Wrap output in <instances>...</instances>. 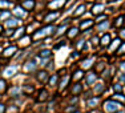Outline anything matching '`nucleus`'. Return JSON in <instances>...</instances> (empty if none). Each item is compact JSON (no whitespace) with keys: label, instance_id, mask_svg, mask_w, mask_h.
Masks as SVG:
<instances>
[{"label":"nucleus","instance_id":"obj_1","mask_svg":"<svg viewBox=\"0 0 125 113\" xmlns=\"http://www.w3.org/2000/svg\"><path fill=\"white\" fill-rule=\"evenodd\" d=\"M55 31H56V27L55 25H47V27H44V28H41V29H37V31L33 33L32 39H33V40L44 39V37H47V36H51V35H52Z\"/></svg>","mask_w":125,"mask_h":113},{"label":"nucleus","instance_id":"obj_2","mask_svg":"<svg viewBox=\"0 0 125 113\" xmlns=\"http://www.w3.org/2000/svg\"><path fill=\"white\" fill-rule=\"evenodd\" d=\"M120 104L116 100H106L104 103V112L105 113H116L120 111Z\"/></svg>","mask_w":125,"mask_h":113},{"label":"nucleus","instance_id":"obj_3","mask_svg":"<svg viewBox=\"0 0 125 113\" xmlns=\"http://www.w3.org/2000/svg\"><path fill=\"white\" fill-rule=\"evenodd\" d=\"M65 5V0H51L48 3L49 10H60Z\"/></svg>","mask_w":125,"mask_h":113},{"label":"nucleus","instance_id":"obj_4","mask_svg":"<svg viewBox=\"0 0 125 113\" xmlns=\"http://www.w3.org/2000/svg\"><path fill=\"white\" fill-rule=\"evenodd\" d=\"M104 10H105V5H104L103 3H96V4L92 7V13L99 16V15H101L104 12Z\"/></svg>","mask_w":125,"mask_h":113},{"label":"nucleus","instance_id":"obj_5","mask_svg":"<svg viewBox=\"0 0 125 113\" xmlns=\"http://www.w3.org/2000/svg\"><path fill=\"white\" fill-rule=\"evenodd\" d=\"M16 51H17L16 45H11V47H8V48H5L4 51H3V56H4V57H11V56L15 55Z\"/></svg>","mask_w":125,"mask_h":113},{"label":"nucleus","instance_id":"obj_6","mask_svg":"<svg viewBox=\"0 0 125 113\" xmlns=\"http://www.w3.org/2000/svg\"><path fill=\"white\" fill-rule=\"evenodd\" d=\"M16 72H17V67L16 65H11V67H7L4 69V76L5 77H12Z\"/></svg>","mask_w":125,"mask_h":113},{"label":"nucleus","instance_id":"obj_7","mask_svg":"<svg viewBox=\"0 0 125 113\" xmlns=\"http://www.w3.org/2000/svg\"><path fill=\"white\" fill-rule=\"evenodd\" d=\"M31 40H32V37H29V36L20 37L19 39V45L21 47V48H25L27 45H29V44H31Z\"/></svg>","mask_w":125,"mask_h":113},{"label":"nucleus","instance_id":"obj_8","mask_svg":"<svg viewBox=\"0 0 125 113\" xmlns=\"http://www.w3.org/2000/svg\"><path fill=\"white\" fill-rule=\"evenodd\" d=\"M59 16H60V13H59V12H49L45 17H44V21H45V23H51V21H53V20H56Z\"/></svg>","mask_w":125,"mask_h":113},{"label":"nucleus","instance_id":"obj_9","mask_svg":"<svg viewBox=\"0 0 125 113\" xmlns=\"http://www.w3.org/2000/svg\"><path fill=\"white\" fill-rule=\"evenodd\" d=\"M67 36L69 39H75L79 36V28H76V27H71L69 29H68L67 32Z\"/></svg>","mask_w":125,"mask_h":113},{"label":"nucleus","instance_id":"obj_10","mask_svg":"<svg viewBox=\"0 0 125 113\" xmlns=\"http://www.w3.org/2000/svg\"><path fill=\"white\" fill-rule=\"evenodd\" d=\"M120 45H121V40L120 39H116V40L111 41V44H109V51H111V52H115L116 49L120 48Z\"/></svg>","mask_w":125,"mask_h":113},{"label":"nucleus","instance_id":"obj_11","mask_svg":"<svg viewBox=\"0 0 125 113\" xmlns=\"http://www.w3.org/2000/svg\"><path fill=\"white\" fill-rule=\"evenodd\" d=\"M13 15L16 17H24L25 16V11L23 7H19V5H16V7L13 8Z\"/></svg>","mask_w":125,"mask_h":113},{"label":"nucleus","instance_id":"obj_12","mask_svg":"<svg viewBox=\"0 0 125 113\" xmlns=\"http://www.w3.org/2000/svg\"><path fill=\"white\" fill-rule=\"evenodd\" d=\"M23 8L32 11L35 8V0H23Z\"/></svg>","mask_w":125,"mask_h":113},{"label":"nucleus","instance_id":"obj_13","mask_svg":"<svg viewBox=\"0 0 125 113\" xmlns=\"http://www.w3.org/2000/svg\"><path fill=\"white\" fill-rule=\"evenodd\" d=\"M96 80H97V76H96V73H93V72H89L88 75H87V84H88V85H93L94 82H96Z\"/></svg>","mask_w":125,"mask_h":113},{"label":"nucleus","instance_id":"obj_14","mask_svg":"<svg viewBox=\"0 0 125 113\" xmlns=\"http://www.w3.org/2000/svg\"><path fill=\"white\" fill-rule=\"evenodd\" d=\"M100 44L103 47H109V44H111V35L109 33H105L103 37H101L100 40Z\"/></svg>","mask_w":125,"mask_h":113},{"label":"nucleus","instance_id":"obj_15","mask_svg":"<svg viewBox=\"0 0 125 113\" xmlns=\"http://www.w3.org/2000/svg\"><path fill=\"white\" fill-rule=\"evenodd\" d=\"M36 69V63L35 61H28L24 65V72H33Z\"/></svg>","mask_w":125,"mask_h":113},{"label":"nucleus","instance_id":"obj_16","mask_svg":"<svg viewBox=\"0 0 125 113\" xmlns=\"http://www.w3.org/2000/svg\"><path fill=\"white\" fill-rule=\"evenodd\" d=\"M85 10H87V8H85V5H84V4H80L79 7L76 8V11L73 12V17H79V16H81V15L85 12Z\"/></svg>","mask_w":125,"mask_h":113},{"label":"nucleus","instance_id":"obj_17","mask_svg":"<svg viewBox=\"0 0 125 113\" xmlns=\"http://www.w3.org/2000/svg\"><path fill=\"white\" fill-rule=\"evenodd\" d=\"M93 24H94V21H93V20H91V19L84 20V21L80 23V29H87V28H91V27L93 25Z\"/></svg>","mask_w":125,"mask_h":113},{"label":"nucleus","instance_id":"obj_18","mask_svg":"<svg viewBox=\"0 0 125 113\" xmlns=\"http://www.w3.org/2000/svg\"><path fill=\"white\" fill-rule=\"evenodd\" d=\"M93 63H94V57H89V59H87V60L83 61L81 68H83V69H88V68L92 67V64H93Z\"/></svg>","mask_w":125,"mask_h":113},{"label":"nucleus","instance_id":"obj_19","mask_svg":"<svg viewBox=\"0 0 125 113\" xmlns=\"http://www.w3.org/2000/svg\"><path fill=\"white\" fill-rule=\"evenodd\" d=\"M5 25H7L8 28H15V27L19 25V20L17 19H8L7 21H5Z\"/></svg>","mask_w":125,"mask_h":113},{"label":"nucleus","instance_id":"obj_20","mask_svg":"<svg viewBox=\"0 0 125 113\" xmlns=\"http://www.w3.org/2000/svg\"><path fill=\"white\" fill-rule=\"evenodd\" d=\"M20 93H21V89H20V87H13V88L10 89V96H12V97L19 96Z\"/></svg>","mask_w":125,"mask_h":113},{"label":"nucleus","instance_id":"obj_21","mask_svg":"<svg viewBox=\"0 0 125 113\" xmlns=\"http://www.w3.org/2000/svg\"><path fill=\"white\" fill-rule=\"evenodd\" d=\"M81 91H83V85L80 82H77V84H75L72 87V94H79L81 93Z\"/></svg>","mask_w":125,"mask_h":113},{"label":"nucleus","instance_id":"obj_22","mask_svg":"<svg viewBox=\"0 0 125 113\" xmlns=\"http://www.w3.org/2000/svg\"><path fill=\"white\" fill-rule=\"evenodd\" d=\"M68 82H69V76H64V79L61 80L60 85H59V89H60V91L65 89V88H67V85H68Z\"/></svg>","mask_w":125,"mask_h":113},{"label":"nucleus","instance_id":"obj_23","mask_svg":"<svg viewBox=\"0 0 125 113\" xmlns=\"http://www.w3.org/2000/svg\"><path fill=\"white\" fill-rule=\"evenodd\" d=\"M124 20H125V17L123 16V15H120V16H118L117 19L115 20V27H116V28H120V27H123Z\"/></svg>","mask_w":125,"mask_h":113},{"label":"nucleus","instance_id":"obj_24","mask_svg":"<svg viewBox=\"0 0 125 113\" xmlns=\"http://www.w3.org/2000/svg\"><path fill=\"white\" fill-rule=\"evenodd\" d=\"M37 80L39 81H41V82H45L47 80H48V75H47V72H39L37 73Z\"/></svg>","mask_w":125,"mask_h":113},{"label":"nucleus","instance_id":"obj_25","mask_svg":"<svg viewBox=\"0 0 125 113\" xmlns=\"http://www.w3.org/2000/svg\"><path fill=\"white\" fill-rule=\"evenodd\" d=\"M83 75H84L83 69H77L76 72L73 73V81H79L80 79H83Z\"/></svg>","mask_w":125,"mask_h":113},{"label":"nucleus","instance_id":"obj_26","mask_svg":"<svg viewBox=\"0 0 125 113\" xmlns=\"http://www.w3.org/2000/svg\"><path fill=\"white\" fill-rule=\"evenodd\" d=\"M47 99H48V92H47V89L40 91V94H39V101H45Z\"/></svg>","mask_w":125,"mask_h":113},{"label":"nucleus","instance_id":"obj_27","mask_svg":"<svg viewBox=\"0 0 125 113\" xmlns=\"http://www.w3.org/2000/svg\"><path fill=\"white\" fill-rule=\"evenodd\" d=\"M97 104H99V97H96V99H94V97H92V99L88 100V106H89V108H94Z\"/></svg>","mask_w":125,"mask_h":113},{"label":"nucleus","instance_id":"obj_28","mask_svg":"<svg viewBox=\"0 0 125 113\" xmlns=\"http://www.w3.org/2000/svg\"><path fill=\"white\" fill-rule=\"evenodd\" d=\"M51 53H52V52H51V51L49 49H41L40 51V52H39V56H40V57H49V56H51Z\"/></svg>","mask_w":125,"mask_h":113},{"label":"nucleus","instance_id":"obj_29","mask_svg":"<svg viewBox=\"0 0 125 113\" xmlns=\"http://www.w3.org/2000/svg\"><path fill=\"white\" fill-rule=\"evenodd\" d=\"M24 31H25V29L23 28V27H21V28H19V29L16 31V33H12V37H15V39L23 37V35H24Z\"/></svg>","mask_w":125,"mask_h":113},{"label":"nucleus","instance_id":"obj_30","mask_svg":"<svg viewBox=\"0 0 125 113\" xmlns=\"http://www.w3.org/2000/svg\"><path fill=\"white\" fill-rule=\"evenodd\" d=\"M109 28V21H103L101 23V24H99V27H97V29H99V31H106V29Z\"/></svg>","mask_w":125,"mask_h":113},{"label":"nucleus","instance_id":"obj_31","mask_svg":"<svg viewBox=\"0 0 125 113\" xmlns=\"http://www.w3.org/2000/svg\"><path fill=\"white\" fill-rule=\"evenodd\" d=\"M11 1H8V0H0V8H3V10H7V8L11 7Z\"/></svg>","mask_w":125,"mask_h":113},{"label":"nucleus","instance_id":"obj_32","mask_svg":"<svg viewBox=\"0 0 125 113\" xmlns=\"http://www.w3.org/2000/svg\"><path fill=\"white\" fill-rule=\"evenodd\" d=\"M57 80H59L57 75H52L49 77V85H51V87H55V85L57 84Z\"/></svg>","mask_w":125,"mask_h":113},{"label":"nucleus","instance_id":"obj_33","mask_svg":"<svg viewBox=\"0 0 125 113\" xmlns=\"http://www.w3.org/2000/svg\"><path fill=\"white\" fill-rule=\"evenodd\" d=\"M10 16H11V12H10V11H4V12L0 15V21H4L5 19H10Z\"/></svg>","mask_w":125,"mask_h":113},{"label":"nucleus","instance_id":"obj_34","mask_svg":"<svg viewBox=\"0 0 125 113\" xmlns=\"http://www.w3.org/2000/svg\"><path fill=\"white\" fill-rule=\"evenodd\" d=\"M113 97H115V100H118V101H121V103H125V97L121 93H116Z\"/></svg>","mask_w":125,"mask_h":113},{"label":"nucleus","instance_id":"obj_35","mask_svg":"<svg viewBox=\"0 0 125 113\" xmlns=\"http://www.w3.org/2000/svg\"><path fill=\"white\" fill-rule=\"evenodd\" d=\"M5 88H7V82H5V80H0V93L4 92Z\"/></svg>","mask_w":125,"mask_h":113},{"label":"nucleus","instance_id":"obj_36","mask_svg":"<svg viewBox=\"0 0 125 113\" xmlns=\"http://www.w3.org/2000/svg\"><path fill=\"white\" fill-rule=\"evenodd\" d=\"M113 89H115L117 93H121V92H123V87H121L120 84H115L113 85Z\"/></svg>","mask_w":125,"mask_h":113},{"label":"nucleus","instance_id":"obj_37","mask_svg":"<svg viewBox=\"0 0 125 113\" xmlns=\"http://www.w3.org/2000/svg\"><path fill=\"white\" fill-rule=\"evenodd\" d=\"M125 53V43H123L120 45V49H118V55H124Z\"/></svg>","mask_w":125,"mask_h":113},{"label":"nucleus","instance_id":"obj_38","mask_svg":"<svg viewBox=\"0 0 125 113\" xmlns=\"http://www.w3.org/2000/svg\"><path fill=\"white\" fill-rule=\"evenodd\" d=\"M24 92L25 93H32L33 92V87H28L27 85V87H24Z\"/></svg>","mask_w":125,"mask_h":113},{"label":"nucleus","instance_id":"obj_39","mask_svg":"<svg viewBox=\"0 0 125 113\" xmlns=\"http://www.w3.org/2000/svg\"><path fill=\"white\" fill-rule=\"evenodd\" d=\"M64 45H65V41H64V40H62V41H59V44H56V45H55V49H59L60 47H64Z\"/></svg>","mask_w":125,"mask_h":113},{"label":"nucleus","instance_id":"obj_40","mask_svg":"<svg viewBox=\"0 0 125 113\" xmlns=\"http://www.w3.org/2000/svg\"><path fill=\"white\" fill-rule=\"evenodd\" d=\"M101 20H106V16H105V15H99V17H97L96 21H97V23H101Z\"/></svg>","mask_w":125,"mask_h":113},{"label":"nucleus","instance_id":"obj_41","mask_svg":"<svg viewBox=\"0 0 125 113\" xmlns=\"http://www.w3.org/2000/svg\"><path fill=\"white\" fill-rule=\"evenodd\" d=\"M91 41H92V44H93V45H97V44L100 43V41H99V39H97L96 36H94V37H92V40H91Z\"/></svg>","mask_w":125,"mask_h":113},{"label":"nucleus","instance_id":"obj_42","mask_svg":"<svg viewBox=\"0 0 125 113\" xmlns=\"http://www.w3.org/2000/svg\"><path fill=\"white\" fill-rule=\"evenodd\" d=\"M8 113H16L17 112V108H8Z\"/></svg>","mask_w":125,"mask_h":113},{"label":"nucleus","instance_id":"obj_43","mask_svg":"<svg viewBox=\"0 0 125 113\" xmlns=\"http://www.w3.org/2000/svg\"><path fill=\"white\" fill-rule=\"evenodd\" d=\"M0 113H5V106H4V104H0Z\"/></svg>","mask_w":125,"mask_h":113},{"label":"nucleus","instance_id":"obj_44","mask_svg":"<svg viewBox=\"0 0 125 113\" xmlns=\"http://www.w3.org/2000/svg\"><path fill=\"white\" fill-rule=\"evenodd\" d=\"M120 37H121V39H125V28L120 31Z\"/></svg>","mask_w":125,"mask_h":113},{"label":"nucleus","instance_id":"obj_45","mask_svg":"<svg viewBox=\"0 0 125 113\" xmlns=\"http://www.w3.org/2000/svg\"><path fill=\"white\" fill-rule=\"evenodd\" d=\"M121 69H123L124 72H125V63H123V64H121Z\"/></svg>","mask_w":125,"mask_h":113},{"label":"nucleus","instance_id":"obj_46","mask_svg":"<svg viewBox=\"0 0 125 113\" xmlns=\"http://www.w3.org/2000/svg\"><path fill=\"white\" fill-rule=\"evenodd\" d=\"M1 31H3V28H1V27H0V33H1Z\"/></svg>","mask_w":125,"mask_h":113},{"label":"nucleus","instance_id":"obj_47","mask_svg":"<svg viewBox=\"0 0 125 113\" xmlns=\"http://www.w3.org/2000/svg\"><path fill=\"white\" fill-rule=\"evenodd\" d=\"M75 113H80V112H79V111H76V112H75Z\"/></svg>","mask_w":125,"mask_h":113},{"label":"nucleus","instance_id":"obj_48","mask_svg":"<svg viewBox=\"0 0 125 113\" xmlns=\"http://www.w3.org/2000/svg\"><path fill=\"white\" fill-rule=\"evenodd\" d=\"M109 1H115V0H109Z\"/></svg>","mask_w":125,"mask_h":113},{"label":"nucleus","instance_id":"obj_49","mask_svg":"<svg viewBox=\"0 0 125 113\" xmlns=\"http://www.w3.org/2000/svg\"><path fill=\"white\" fill-rule=\"evenodd\" d=\"M12 1H16V0H12Z\"/></svg>","mask_w":125,"mask_h":113}]
</instances>
